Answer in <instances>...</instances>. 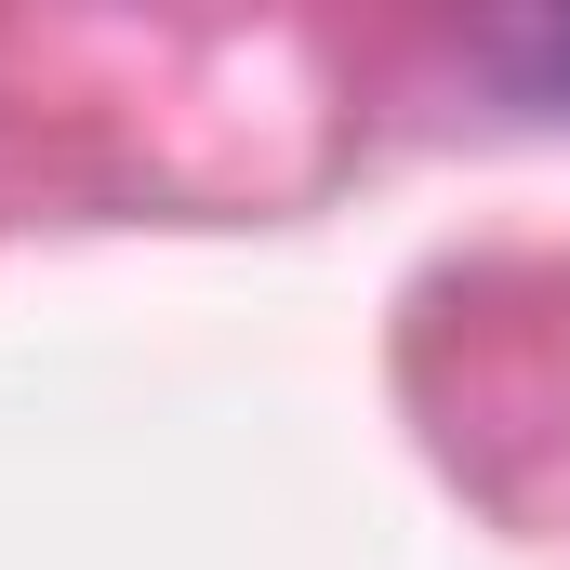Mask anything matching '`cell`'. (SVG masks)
<instances>
[{
  "label": "cell",
  "instance_id": "1",
  "mask_svg": "<svg viewBox=\"0 0 570 570\" xmlns=\"http://www.w3.org/2000/svg\"><path fill=\"white\" fill-rule=\"evenodd\" d=\"M504 67H518L531 94H570V27H531V40H504Z\"/></svg>",
  "mask_w": 570,
  "mask_h": 570
}]
</instances>
